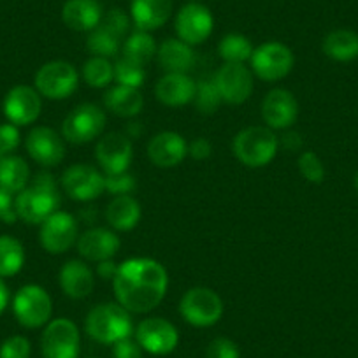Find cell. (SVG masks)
Masks as SVG:
<instances>
[{"label": "cell", "mask_w": 358, "mask_h": 358, "mask_svg": "<svg viewBox=\"0 0 358 358\" xmlns=\"http://www.w3.org/2000/svg\"><path fill=\"white\" fill-rule=\"evenodd\" d=\"M169 276L164 265L153 258H129L118 265L113 280L116 301L129 313H150L164 301Z\"/></svg>", "instance_id": "obj_1"}, {"label": "cell", "mask_w": 358, "mask_h": 358, "mask_svg": "<svg viewBox=\"0 0 358 358\" xmlns=\"http://www.w3.org/2000/svg\"><path fill=\"white\" fill-rule=\"evenodd\" d=\"M60 190L55 178L48 172L36 176L34 183L18 194L15 201V211L20 220L29 225H41L48 216L58 211Z\"/></svg>", "instance_id": "obj_2"}, {"label": "cell", "mask_w": 358, "mask_h": 358, "mask_svg": "<svg viewBox=\"0 0 358 358\" xmlns=\"http://www.w3.org/2000/svg\"><path fill=\"white\" fill-rule=\"evenodd\" d=\"M86 334L101 344H115L132 334L130 313L118 302H104L88 313L85 322Z\"/></svg>", "instance_id": "obj_3"}, {"label": "cell", "mask_w": 358, "mask_h": 358, "mask_svg": "<svg viewBox=\"0 0 358 358\" xmlns=\"http://www.w3.org/2000/svg\"><path fill=\"white\" fill-rule=\"evenodd\" d=\"M278 146H280V141H278L273 129L248 127L237 134L232 150L241 164L251 169H258L274 160Z\"/></svg>", "instance_id": "obj_4"}, {"label": "cell", "mask_w": 358, "mask_h": 358, "mask_svg": "<svg viewBox=\"0 0 358 358\" xmlns=\"http://www.w3.org/2000/svg\"><path fill=\"white\" fill-rule=\"evenodd\" d=\"M179 313L190 325L199 329L213 327L222 320L223 301L211 288L195 287L183 295L179 302Z\"/></svg>", "instance_id": "obj_5"}, {"label": "cell", "mask_w": 358, "mask_h": 358, "mask_svg": "<svg viewBox=\"0 0 358 358\" xmlns=\"http://www.w3.org/2000/svg\"><path fill=\"white\" fill-rule=\"evenodd\" d=\"M79 85V74L69 62H48L37 71L36 90L43 97L51 101H64L76 92Z\"/></svg>", "instance_id": "obj_6"}, {"label": "cell", "mask_w": 358, "mask_h": 358, "mask_svg": "<svg viewBox=\"0 0 358 358\" xmlns=\"http://www.w3.org/2000/svg\"><path fill=\"white\" fill-rule=\"evenodd\" d=\"M13 311L16 320L25 329H39V327L50 323L51 313H53V302L50 294L43 287L37 285H27L20 288L13 301Z\"/></svg>", "instance_id": "obj_7"}, {"label": "cell", "mask_w": 358, "mask_h": 358, "mask_svg": "<svg viewBox=\"0 0 358 358\" xmlns=\"http://www.w3.org/2000/svg\"><path fill=\"white\" fill-rule=\"evenodd\" d=\"M106 129V113L95 104L72 109L62 123V137L72 144H85L101 136Z\"/></svg>", "instance_id": "obj_8"}, {"label": "cell", "mask_w": 358, "mask_h": 358, "mask_svg": "<svg viewBox=\"0 0 358 358\" xmlns=\"http://www.w3.org/2000/svg\"><path fill=\"white\" fill-rule=\"evenodd\" d=\"M251 69L260 79L274 83L278 79L287 78L294 69V53L283 43H265L258 46L251 55Z\"/></svg>", "instance_id": "obj_9"}, {"label": "cell", "mask_w": 358, "mask_h": 358, "mask_svg": "<svg viewBox=\"0 0 358 358\" xmlns=\"http://www.w3.org/2000/svg\"><path fill=\"white\" fill-rule=\"evenodd\" d=\"M62 188L78 202H90L106 192V176L88 164H74L62 174Z\"/></svg>", "instance_id": "obj_10"}, {"label": "cell", "mask_w": 358, "mask_h": 358, "mask_svg": "<svg viewBox=\"0 0 358 358\" xmlns=\"http://www.w3.org/2000/svg\"><path fill=\"white\" fill-rule=\"evenodd\" d=\"M41 351L44 358H78L79 330L72 320H53L41 337Z\"/></svg>", "instance_id": "obj_11"}, {"label": "cell", "mask_w": 358, "mask_h": 358, "mask_svg": "<svg viewBox=\"0 0 358 358\" xmlns=\"http://www.w3.org/2000/svg\"><path fill=\"white\" fill-rule=\"evenodd\" d=\"M215 29V18L206 6L199 2H190L179 9L174 20V30L178 39L190 46L202 44Z\"/></svg>", "instance_id": "obj_12"}, {"label": "cell", "mask_w": 358, "mask_h": 358, "mask_svg": "<svg viewBox=\"0 0 358 358\" xmlns=\"http://www.w3.org/2000/svg\"><path fill=\"white\" fill-rule=\"evenodd\" d=\"M78 220L65 211H57L41 223L39 241L48 253L60 255L78 243Z\"/></svg>", "instance_id": "obj_13"}, {"label": "cell", "mask_w": 358, "mask_h": 358, "mask_svg": "<svg viewBox=\"0 0 358 358\" xmlns=\"http://www.w3.org/2000/svg\"><path fill=\"white\" fill-rule=\"evenodd\" d=\"M222 101L230 106L244 104L253 94V74L244 64H225L215 74Z\"/></svg>", "instance_id": "obj_14"}, {"label": "cell", "mask_w": 358, "mask_h": 358, "mask_svg": "<svg viewBox=\"0 0 358 358\" xmlns=\"http://www.w3.org/2000/svg\"><path fill=\"white\" fill-rule=\"evenodd\" d=\"M136 341L151 355H169L179 343V334L171 322L164 318H146L137 325Z\"/></svg>", "instance_id": "obj_15"}, {"label": "cell", "mask_w": 358, "mask_h": 358, "mask_svg": "<svg viewBox=\"0 0 358 358\" xmlns=\"http://www.w3.org/2000/svg\"><path fill=\"white\" fill-rule=\"evenodd\" d=\"M43 109L41 94L36 88L18 85L4 99V115L9 123L16 127H25L36 122Z\"/></svg>", "instance_id": "obj_16"}, {"label": "cell", "mask_w": 358, "mask_h": 358, "mask_svg": "<svg viewBox=\"0 0 358 358\" xmlns=\"http://www.w3.org/2000/svg\"><path fill=\"white\" fill-rule=\"evenodd\" d=\"M95 157H97V162L104 169L106 174L127 172L134 157L132 141L125 134H106L95 146Z\"/></svg>", "instance_id": "obj_17"}, {"label": "cell", "mask_w": 358, "mask_h": 358, "mask_svg": "<svg viewBox=\"0 0 358 358\" xmlns=\"http://www.w3.org/2000/svg\"><path fill=\"white\" fill-rule=\"evenodd\" d=\"M299 116V102L292 92L274 88L262 102V118L268 129L285 130L295 123Z\"/></svg>", "instance_id": "obj_18"}, {"label": "cell", "mask_w": 358, "mask_h": 358, "mask_svg": "<svg viewBox=\"0 0 358 358\" xmlns=\"http://www.w3.org/2000/svg\"><path fill=\"white\" fill-rule=\"evenodd\" d=\"M25 146L32 160L43 167H55L65 158L64 137L50 127H36L30 130Z\"/></svg>", "instance_id": "obj_19"}, {"label": "cell", "mask_w": 358, "mask_h": 358, "mask_svg": "<svg viewBox=\"0 0 358 358\" xmlns=\"http://www.w3.org/2000/svg\"><path fill=\"white\" fill-rule=\"evenodd\" d=\"M188 155V144L178 132H160L148 144V158L160 169L179 165Z\"/></svg>", "instance_id": "obj_20"}, {"label": "cell", "mask_w": 358, "mask_h": 358, "mask_svg": "<svg viewBox=\"0 0 358 358\" xmlns=\"http://www.w3.org/2000/svg\"><path fill=\"white\" fill-rule=\"evenodd\" d=\"M120 237L113 230L102 229H90L81 234L76 243L79 255L88 262H104L111 260L120 250Z\"/></svg>", "instance_id": "obj_21"}, {"label": "cell", "mask_w": 358, "mask_h": 358, "mask_svg": "<svg viewBox=\"0 0 358 358\" xmlns=\"http://www.w3.org/2000/svg\"><path fill=\"white\" fill-rule=\"evenodd\" d=\"M197 83L188 74H165L155 86L158 101L169 108H181L194 101Z\"/></svg>", "instance_id": "obj_22"}, {"label": "cell", "mask_w": 358, "mask_h": 358, "mask_svg": "<svg viewBox=\"0 0 358 358\" xmlns=\"http://www.w3.org/2000/svg\"><path fill=\"white\" fill-rule=\"evenodd\" d=\"M102 16L97 0H67L62 8V22L74 32H92L101 25Z\"/></svg>", "instance_id": "obj_23"}, {"label": "cell", "mask_w": 358, "mask_h": 358, "mask_svg": "<svg viewBox=\"0 0 358 358\" xmlns=\"http://www.w3.org/2000/svg\"><path fill=\"white\" fill-rule=\"evenodd\" d=\"M172 15V0H132L130 18L137 30L153 32L167 23Z\"/></svg>", "instance_id": "obj_24"}, {"label": "cell", "mask_w": 358, "mask_h": 358, "mask_svg": "<svg viewBox=\"0 0 358 358\" xmlns=\"http://www.w3.org/2000/svg\"><path fill=\"white\" fill-rule=\"evenodd\" d=\"M60 288L67 297L85 299L88 297L95 287L94 271L81 260L65 262L60 268Z\"/></svg>", "instance_id": "obj_25"}, {"label": "cell", "mask_w": 358, "mask_h": 358, "mask_svg": "<svg viewBox=\"0 0 358 358\" xmlns=\"http://www.w3.org/2000/svg\"><path fill=\"white\" fill-rule=\"evenodd\" d=\"M157 58L167 74H187L195 64L194 50L181 39H165L158 46Z\"/></svg>", "instance_id": "obj_26"}, {"label": "cell", "mask_w": 358, "mask_h": 358, "mask_svg": "<svg viewBox=\"0 0 358 358\" xmlns=\"http://www.w3.org/2000/svg\"><path fill=\"white\" fill-rule=\"evenodd\" d=\"M104 106L113 115L122 116V118H132L143 111L144 99L139 88L116 85L106 92Z\"/></svg>", "instance_id": "obj_27"}, {"label": "cell", "mask_w": 358, "mask_h": 358, "mask_svg": "<svg viewBox=\"0 0 358 358\" xmlns=\"http://www.w3.org/2000/svg\"><path fill=\"white\" fill-rule=\"evenodd\" d=\"M106 220L120 232L132 230L141 220V204L130 195H118L106 208Z\"/></svg>", "instance_id": "obj_28"}, {"label": "cell", "mask_w": 358, "mask_h": 358, "mask_svg": "<svg viewBox=\"0 0 358 358\" xmlns=\"http://www.w3.org/2000/svg\"><path fill=\"white\" fill-rule=\"evenodd\" d=\"M323 53L336 62H351L358 58V34L353 30L339 29L323 39Z\"/></svg>", "instance_id": "obj_29"}, {"label": "cell", "mask_w": 358, "mask_h": 358, "mask_svg": "<svg viewBox=\"0 0 358 358\" xmlns=\"http://www.w3.org/2000/svg\"><path fill=\"white\" fill-rule=\"evenodd\" d=\"M30 181L29 164L22 157L8 155L0 160V187L9 194H20Z\"/></svg>", "instance_id": "obj_30"}, {"label": "cell", "mask_w": 358, "mask_h": 358, "mask_svg": "<svg viewBox=\"0 0 358 358\" xmlns=\"http://www.w3.org/2000/svg\"><path fill=\"white\" fill-rule=\"evenodd\" d=\"M25 264V250L18 239L0 236V278H11L22 271Z\"/></svg>", "instance_id": "obj_31"}, {"label": "cell", "mask_w": 358, "mask_h": 358, "mask_svg": "<svg viewBox=\"0 0 358 358\" xmlns=\"http://www.w3.org/2000/svg\"><path fill=\"white\" fill-rule=\"evenodd\" d=\"M157 50L158 46L150 32L136 30L127 37L125 44H123V57L130 58L141 65H146L151 58L157 57Z\"/></svg>", "instance_id": "obj_32"}, {"label": "cell", "mask_w": 358, "mask_h": 358, "mask_svg": "<svg viewBox=\"0 0 358 358\" xmlns=\"http://www.w3.org/2000/svg\"><path fill=\"white\" fill-rule=\"evenodd\" d=\"M253 51L251 41L243 34H227L218 44V55L225 60V64H246L251 60Z\"/></svg>", "instance_id": "obj_33"}, {"label": "cell", "mask_w": 358, "mask_h": 358, "mask_svg": "<svg viewBox=\"0 0 358 358\" xmlns=\"http://www.w3.org/2000/svg\"><path fill=\"white\" fill-rule=\"evenodd\" d=\"M122 46V39L116 37L115 34L109 32L106 27L99 25L90 32L88 39H86V48L92 53V57H102V58H111L115 57Z\"/></svg>", "instance_id": "obj_34"}, {"label": "cell", "mask_w": 358, "mask_h": 358, "mask_svg": "<svg viewBox=\"0 0 358 358\" xmlns=\"http://www.w3.org/2000/svg\"><path fill=\"white\" fill-rule=\"evenodd\" d=\"M83 79L92 88H104L115 79V65L109 58L92 57L83 65Z\"/></svg>", "instance_id": "obj_35"}, {"label": "cell", "mask_w": 358, "mask_h": 358, "mask_svg": "<svg viewBox=\"0 0 358 358\" xmlns=\"http://www.w3.org/2000/svg\"><path fill=\"white\" fill-rule=\"evenodd\" d=\"M195 106H197L199 113L202 115H213V113L218 111L220 104H222V95L218 92V86H216L215 78L211 79H202L201 83L195 88V97H194Z\"/></svg>", "instance_id": "obj_36"}, {"label": "cell", "mask_w": 358, "mask_h": 358, "mask_svg": "<svg viewBox=\"0 0 358 358\" xmlns=\"http://www.w3.org/2000/svg\"><path fill=\"white\" fill-rule=\"evenodd\" d=\"M144 79H146L144 65L137 64V62L125 57L120 58L115 64V81L118 85L130 86V88H139V86H143Z\"/></svg>", "instance_id": "obj_37"}, {"label": "cell", "mask_w": 358, "mask_h": 358, "mask_svg": "<svg viewBox=\"0 0 358 358\" xmlns=\"http://www.w3.org/2000/svg\"><path fill=\"white\" fill-rule=\"evenodd\" d=\"M299 171H301L302 178L309 183H322L325 179V165L320 160V157L313 151H304L299 157Z\"/></svg>", "instance_id": "obj_38"}, {"label": "cell", "mask_w": 358, "mask_h": 358, "mask_svg": "<svg viewBox=\"0 0 358 358\" xmlns=\"http://www.w3.org/2000/svg\"><path fill=\"white\" fill-rule=\"evenodd\" d=\"M130 20H132V18H129V15H127L125 11H122V9L115 8V9H109V11L106 13L104 16H102L101 25L106 27V29H108L109 32L115 34L116 37L123 39V37H125L127 34H129Z\"/></svg>", "instance_id": "obj_39"}, {"label": "cell", "mask_w": 358, "mask_h": 358, "mask_svg": "<svg viewBox=\"0 0 358 358\" xmlns=\"http://www.w3.org/2000/svg\"><path fill=\"white\" fill-rule=\"evenodd\" d=\"M30 341L23 336L9 337L0 346V358H30Z\"/></svg>", "instance_id": "obj_40"}, {"label": "cell", "mask_w": 358, "mask_h": 358, "mask_svg": "<svg viewBox=\"0 0 358 358\" xmlns=\"http://www.w3.org/2000/svg\"><path fill=\"white\" fill-rule=\"evenodd\" d=\"M206 358H241L239 348L227 337H216L206 350Z\"/></svg>", "instance_id": "obj_41"}, {"label": "cell", "mask_w": 358, "mask_h": 358, "mask_svg": "<svg viewBox=\"0 0 358 358\" xmlns=\"http://www.w3.org/2000/svg\"><path fill=\"white\" fill-rule=\"evenodd\" d=\"M106 176V190L113 195H129L136 188V181L129 172L120 174H104Z\"/></svg>", "instance_id": "obj_42"}, {"label": "cell", "mask_w": 358, "mask_h": 358, "mask_svg": "<svg viewBox=\"0 0 358 358\" xmlns=\"http://www.w3.org/2000/svg\"><path fill=\"white\" fill-rule=\"evenodd\" d=\"M20 146V130L13 123L0 125V157H8Z\"/></svg>", "instance_id": "obj_43"}, {"label": "cell", "mask_w": 358, "mask_h": 358, "mask_svg": "<svg viewBox=\"0 0 358 358\" xmlns=\"http://www.w3.org/2000/svg\"><path fill=\"white\" fill-rule=\"evenodd\" d=\"M113 358H143V348L130 337L113 344Z\"/></svg>", "instance_id": "obj_44"}, {"label": "cell", "mask_w": 358, "mask_h": 358, "mask_svg": "<svg viewBox=\"0 0 358 358\" xmlns=\"http://www.w3.org/2000/svg\"><path fill=\"white\" fill-rule=\"evenodd\" d=\"M13 194H9L8 190L0 187V220H4L6 223H15V220L18 218L15 211V206H13Z\"/></svg>", "instance_id": "obj_45"}, {"label": "cell", "mask_w": 358, "mask_h": 358, "mask_svg": "<svg viewBox=\"0 0 358 358\" xmlns=\"http://www.w3.org/2000/svg\"><path fill=\"white\" fill-rule=\"evenodd\" d=\"M211 143H209L208 139H204V137H199V139H195L194 143L188 146V155H190L192 158H195V160H206V158L211 157Z\"/></svg>", "instance_id": "obj_46"}, {"label": "cell", "mask_w": 358, "mask_h": 358, "mask_svg": "<svg viewBox=\"0 0 358 358\" xmlns=\"http://www.w3.org/2000/svg\"><path fill=\"white\" fill-rule=\"evenodd\" d=\"M116 271H118V265L111 260H104L99 262L97 265V274L102 278V280H115Z\"/></svg>", "instance_id": "obj_47"}, {"label": "cell", "mask_w": 358, "mask_h": 358, "mask_svg": "<svg viewBox=\"0 0 358 358\" xmlns=\"http://www.w3.org/2000/svg\"><path fill=\"white\" fill-rule=\"evenodd\" d=\"M301 144H302V139L297 132H288L283 136V146L287 148V150L297 151L299 148H301Z\"/></svg>", "instance_id": "obj_48"}, {"label": "cell", "mask_w": 358, "mask_h": 358, "mask_svg": "<svg viewBox=\"0 0 358 358\" xmlns=\"http://www.w3.org/2000/svg\"><path fill=\"white\" fill-rule=\"evenodd\" d=\"M8 301H9L8 287H6V283L2 281V278H0V316H2V313L6 311V308H8Z\"/></svg>", "instance_id": "obj_49"}, {"label": "cell", "mask_w": 358, "mask_h": 358, "mask_svg": "<svg viewBox=\"0 0 358 358\" xmlns=\"http://www.w3.org/2000/svg\"><path fill=\"white\" fill-rule=\"evenodd\" d=\"M355 187H357V190H358V172H357V176H355Z\"/></svg>", "instance_id": "obj_50"}, {"label": "cell", "mask_w": 358, "mask_h": 358, "mask_svg": "<svg viewBox=\"0 0 358 358\" xmlns=\"http://www.w3.org/2000/svg\"><path fill=\"white\" fill-rule=\"evenodd\" d=\"M192 2H195V0H192Z\"/></svg>", "instance_id": "obj_51"}, {"label": "cell", "mask_w": 358, "mask_h": 358, "mask_svg": "<svg viewBox=\"0 0 358 358\" xmlns=\"http://www.w3.org/2000/svg\"><path fill=\"white\" fill-rule=\"evenodd\" d=\"M0 160H2V158H0Z\"/></svg>", "instance_id": "obj_52"}]
</instances>
